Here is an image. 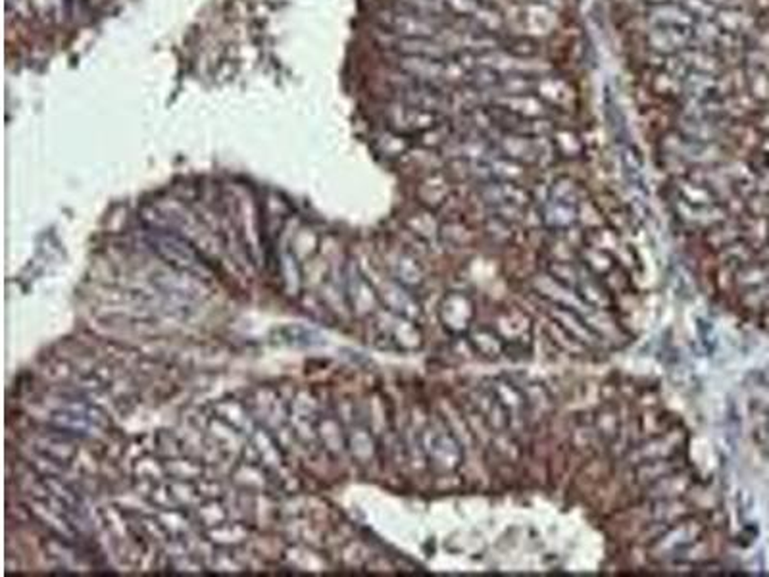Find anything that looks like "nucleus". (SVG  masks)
<instances>
[{
    "label": "nucleus",
    "mask_w": 769,
    "mask_h": 577,
    "mask_svg": "<svg viewBox=\"0 0 769 577\" xmlns=\"http://www.w3.org/2000/svg\"><path fill=\"white\" fill-rule=\"evenodd\" d=\"M448 429H443L439 433H433V444L428 447V452L431 454L433 461L436 462L441 469L450 471L460 466L462 462V449L458 447L456 439L446 433Z\"/></svg>",
    "instance_id": "12"
},
{
    "label": "nucleus",
    "mask_w": 769,
    "mask_h": 577,
    "mask_svg": "<svg viewBox=\"0 0 769 577\" xmlns=\"http://www.w3.org/2000/svg\"><path fill=\"white\" fill-rule=\"evenodd\" d=\"M510 3H542V4H549L552 8H560L564 4V0H508V4Z\"/></svg>",
    "instance_id": "23"
},
{
    "label": "nucleus",
    "mask_w": 769,
    "mask_h": 577,
    "mask_svg": "<svg viewBox=\"0 0 769 577\" xmlns=\"http://www.w3.org/2000/svg\"><path fill=\"white\" fill-rule=\"evenodd\" d=\"M742 62H745L747 68L769 73V50L750 47L742 52Z\"/></svg>",
    "instance_id": "22"
},
{
    "label": "nucleus",
    "mask_w": 769,
    "mask_h": 577,
    "mask_svg": "<svg viewBox=\"0 0 769 577\" xmlns=\"http://www.w3.org/2000/svg\"><path fill=\"white\" fill-rule=\"evenodd\" d=\"M747 70V90L758 100V102H769V73L760 70Z\"/></svg>",
    "instance_id": "21"
},
{
    "label": "nucleus",
    "mask_w": 769,
    "mask_h": 577,
    "mask_svg": "<svg viewBox=\"0 0 769 577\" xmlns=\"http://www.w3.org/2000/svg\"><path fill=\"white\" fill-rule=\"evenodd\" d=\"M533 93L549 104L550 108L554 110H572V107L575 104V89L574 85L569 83L564 77H554L552 73L547 75H539L535 80V90Z\"/></svg>",
    "instance_id": "6"
},
{
    "label": "nucleus",
    "mask_w": 769,
    "mask_h": 577,
    "mask_svg": "<svg viewBox=\"0 0 769 577\" xmlns=\"http://www.w3.org/2000/svg\"><path fill=\"white\" fill-rule=\"evenodd\" d=\"M646 3L651 6H656V4H666V3H670V0H646Z\"/></svg>",
    "instance_id": "24"
},
{
    "label": "nucleus",
    "mask_w": 769,
    "mask_h": 577,
    "mask_svg": "<svg viewBox=\"0 0 769 577\" xmlns=\"http://www.w3.org/2000/svg\"><path fill=\"white\" fill-rule=\"evenodd\" d=\"M648 22L652 25H681V28H693L698 18L681 4L666 3L648 8Z\"/></svg>",
    "instance_id": "15"
},
{
    "label": "nucleus",
    "mask_w": 769,
    "mask_h": 577,
    "mask_svg": "<svg viewBox=\"0 0 769 577\" xmlns=\"http://www.w3.org/2000/svg\"><path fill=\"white\" fill-rule=\"evenodd\" d=\"M698 526L695 521H687V523H673V526L661 535L654 543H651L652 556H666V555H673L675 558H679V555L687 547L695 545L698 539Z\"/></svg>",
    "instance_id": "7"
},
{
    "label": "nucleus",
    "mask_w": 769,
    "mask_h": 577,
    "mask_svg": "<svg viewBox=\"0 0 769 577\" xmlns=\"http://www.w3.org/2000/svg\"><path fill=\"white\" fill-rule=\"evenodd\" d=\"M695 479L685 474V471H678V474H671L661 478L658 481H654L652 485H648V487L643 489L646 501H666V498H679L683 496L688 489L693 487Z\"/></svg>",
    "instance_id": "11"
},
{
    "label": "nucleus",
    "mask_w": 769,
    "mask_h": 577,
    "mask_svg": "<svg viewBox=\"0 0 769 577\" xmlns=\"http://www.w3.org/2000/svg\"><path fill=\"white\" fill-rule=\"evenodd\" d=\"M646 43L654 55L670 56L678 55L681 50L695 47L693 28H681V25H652L646 33Z\"/></svg>",
    "instance_id": "4"
},
{
    "label": "nucleus",
    "mask_w": 769,
    "mask_h": 577,
    "mask_svg": "<svg viewBox=\"0 0 769 577\" xmlns=\"http://www.w3.org/2000/svg\"><path fill=\"white\" fill-rule=\"evenodd\" d=\"M470 345L473 347V350L477 354H481V357L490 358V360L502 357L504 350H506V343H504V339L498 335L495 327H490L487 323L477 325L475 330L470 333Z\"/></svg>",
    "instance_id": "16"
},
{
    "label": "nucleus",
    "mask_w": 769,
    "mask_h": 577,
    "mask_svg": "<svg viewBox=\"0 0 769 577\" xmlns=\"http://www.w3.org/2000/svg\"><path fill=\"white\" fill-rule=\"evenodd\" d=\"M377 22L383 31H389L404 39H435L446 25L399 4L381 10Z\"/></svg>",
    "instance_id": "2"
},
{
    "label": "nucleus",
    "mask_w": 769,
    "mask_h": 577,
    "mask_svg": "<svg viewBox=\"0 0 769 577\" xmlns=\"http://www.w3.org/2000/svg\"><path fill=\"white\" fill-rule=\"evenodd\" d=\"M504 30L515 39L549 37L560 23L558 8L542 3H510L504 6Z\"/></svg>",
    "instance_id": "1"
},
{
    "label": "nucleus",
    "mask_w": 769,
    "mask_h": 577,
    "mask_svg": "<svg viewBox=\"0 0 769 577\" xmlns=\"http://www.w3.org/2000/svg\"><path fill=\"white\" fill-rule=\"evenodd\" d=\"M654 90L658 95H666V97H675V95H683V80L679 75L671 73L670 70L661 68L652 83Z\"/></svg>",
    "instance_id": "20"
},
{
    "label": "nucleus",
    "mask_w": 769,
    "mask_h": 577,
    "mask_svg": "<svg viewBox=\"0 0 769 577\" xmlns=\"http://www.w3.org/2000/svg\"><path fill=\"white\" fill-rule=\"evenodd\" d=\"M475 316V308L471 298L463 293H454L446 298L443 308V318L446 327L453 333H463L470 330L471 320Z\"/></svg>",
    "instance_id": "10"
},
{
    "label": "nucleus",
    "mask_w": 769,
    "mask_h": 577,
    "mask_svg": "<svg viewBox=\"0 0 769 577\" xmlns=\"http://www.w3.org/2000/svg\"><path fill=\"white\" fill-rule=\"evenodd\" d=\"M537 208H539V214L542 220V226H545L547 229L567 231V229H572L575 224H579L577 206L549 199L542 204H537Z\"/></svg>",
    "instance_id": "9"
},
{
    "label": "nucleus",
    "mask_w": 769,
    "mask_h": 577,
    "mask_svg": "<svg viewBox=\"0 0 769 577\" xmlns=\"http://www.w3.org/2000/svg\"><path fill=\"white\" fill-rule=\"evenodd\" d=\"M554 141L556 152L560 156H567V159H574V156H579L583 152V141L579 139V135L572 127H556L554 133L550 135Z\"/></svg>",
    "instance_id": "18"
},
{
    "label": "nucleus",
    "mask_w": 769,
    "mask_h": 577,
    "mask_svg": "<svg viewBox=\"0 0 769 577\" xmlns=\"http://www.w3.org/2000/svg\"><path fill=\"white\" fill-rule=\"evenodd\" d=\"M577 258L583 266L591 270L594 275H599V278H602V275L612 271L618 266L612 253L601 251V248H592V246H581Z\"/></svg>",
    "instance_id": "17"
},
{
    "label": "nucleus",
    "mask_w": 769,
    "mask_h": 577,
    "mask_svg": "<svg viewBox=\"0 0 769 577\" xmlns=\"http://www.w3.org/2000/svg\"><path fill=\"white\" fill-rule=\"evenodd\" d=\"M575 291L585 303L596 310H614L618 305L616 297L608 291V287L602 283L599 275H587L577 285Z\"/></svg>",
    "instance_id": "13"
},
{
    "label": "nucleus",
    "mask_w": 769,
    "mask_h": 577,
    "mask_svg": "<svg viewBox=\"0 0 769 577\" xmlns=\"http://www.w3.org/2000/svg\"><path fill=\"white\" fill-rule=\"evenodd\" d=\"M547 316L556 322L558 325H562L564 330L575 337L577 340H581L583 345H587L592 352L594 350H604V339L596 333L592 327L583 320L579 314L567 306H560V305H552L547 310Z\"/></svg>",
    "instance_id": "5"
},
{
    "label": "nucleus",
    "mask_w": 769,
    "mask_h": 577,
    "mask_svg": "<svg viewBox=\"0 0 769 577\" xmlns=\"http://www.w3.org/2000/svg\"><path fill=\"white\" fill-rule=\"evenodd\" d=\"M535 80L531 75H502L495 89L497 99L504 95H529L535 90Z\"/></svg>",
    "instance_id": "19"
},
{
    "label": "nucleus",
    "mask_w": 769,
    "mask_h": 577,
    "mask_svg": "<svg viewBox=\"0 0 769 577\" xmlns=\"http://www.w3.org/2000/svg\"><path fill=\"white\" fill-rule=\"evenodd\" d=\"M384 116H387L389 124L396 131H402V133H423V131H428V129L435 127L436 124H441L443 117H445L436 112L410 107V104H404V102L394 100V99L387 107V112H384Z\"/></svg>",
    "instance_id": "3"
},
{
    "label": "nucleus",
    "mask_w": 769,
    "mask_h": 577,
    "mask_svg": "<svg viewBox=\"0 0 769 577\" xmlns=\"http://www.w3.org/2000/svg\"><path fill=\"white\" fill-rule=\"evenodd\" d=\"M715 23L723 31L737 35H748L752 30L758 28V20L752 14V10L747 8H720L715 12Z\"/></svg>",
    "instance_id": "14"
},
{
    "label": "nucleus",
    "mask_w": 769,
    "mask_h": 577,
    "mask_svg": "<svg viewBox=\"0 0 769 577\" xmlns=\"http://www.w3.org/2000/svg\"><path fill=\"white\" fill-rule=\"evenodd\" d=\"M493 107L508 110L515 116L525 117V120H539V117H552V120H558L560 112H564V110L550 108L549 104L542 102L535 93L504 95L493 102Z\"/></svg>",
    "instance_id": "8"
}]
</instances>
